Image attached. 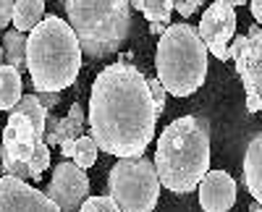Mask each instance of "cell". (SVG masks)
I'll use <instances>...</instances> for the list:
<instances>
[{"mask_svg": "<svg viewBox=\"0 0 262 212\" xmlns=\"http://www.w3.org/2000/svg\"><path fill=\"white\" fill-rule=\"evenodd\" d=\"M27 71L34 92H60L76 81L81 48L63 18L45 16L27 34Z\"/></svg>", "mask_w": 262, "mask_h": 212, "instance_id": "3", "label": "cell"}, {"mask_svg": "<svg viewBox=\"0 0 262 212\" xmlns=\"http://www.w3.org/2000/svg\"><path fill=\"white\" fill-rule=\"evenodd\" d=\"M84 129H86L84 108L79 102H74L66 118H58V115L48 113V118H45V136H42V142H45L48 147H60L66 142H74V139L84 136Z\"/></svg>", "mask_w": 262, "mask_h": 212, "instance_id": "13", "label": "cell"}, {"mask_svg": "<svg viewBox=\"0 0 262 212\" xmlns=\"http://www.w3.org/2000/svg\"><path fill=\"white\" fill-rule=\"evenodd\" d=\"M45 18V0H16L13 3V29L29 34Z\"/></svg>", "mask_w": 262, "mask_h": 212, "instance_id": "16", "label": "cell"}, {"mask_svg": "<svg viewBox=\"0 0 262 212\" xmlns=\"http://www.w3.org/2000/svg\"><path fill=\"white\" fill-rule=\"evenodd\" d=\"M97 144L90 139V136H79L74 142H66L60 144V155L63 157H71L76 168H81V171H86V168H92L97 162Z\"/></svg>", "mask_w": 262, "mask_h": 212, "instance_id": "18", "label": "cell"}, {"mask_svg": "<svg viewBox=\"0 0 262 212\" xmlns=\"http://www.w3.org/2000/svg\"><path fill=\"white\" fill-rule=\"evenodd\" d=\"M147 89H149V97H152V105H155V113L160 115L163 108H165V89H163V84L158 79H147Z\"/></svg>", "mask_w": 262, "mask_h": 212, "instance_id": "22", "label": "cell"}, {"mask_svg": "<svg viewBox=\"0 0 262 212\" xmlns=\"http://www.w3.org/2000/svg\"><path fill=\"white\" fill-rule=\"evenodd\" d=\"M107 197L118 212H152L160 199V181L149 157H121L107 173Z\"/></svg>", "mask_w": 262, "mask_h": 212, "instance_id": "7", "label": "cell"}, {"mask_svg": "<svg viewBox=\"0 0 262 212\" xmlns=\"http://www.w3.org/2000/svg\"><path fill=\"white\" fill-rule=\"evenodd\" d=\"M158 81L173 97H191L207 79V50L189 24H168L155 53Z\"/></svg>", "mask_w": 262, "mask_h": 212, "instance_id": "5", "label": "cell"}, {"mask_svg": "<svg viewBox=\"0 0 262 212\" xmlns=\"http://www.w3.org/2000/svg\"><path fill=\"white\" fill-rule=\"evenodd\" d=\"M76 212H118V207L111 197L105 194V197H86Z\"/></svg>", "mask_w": 262, "mask_h": 212, "instance_id": "21", "label": "cell"}, {"mask_svg": "<svg viewBox=\"0 0 262 212\" xmlns=\"http://www.w3.org/2000/svg\"><path fill=\"white\" fill-rule=\"evenodd\" d=\"M244 183L254 202L262 199V136H254L244 155Z\"/></svg>", "mask_w": 262, "mask_h": 212, "instance_id": "14", "label": "cell"}, {"mask_svg": "<svg viewBox=\"0 0 262 212\" xmlns=\"http://www.w3.org/2000/svg\"><path fill=\"white\" fill-rule=\"evenodd\" d=\"M196 37L202 39L205 50L212 53L217 60H228V45L236 37V11L223 0L212 3L202 13V21L196 27Z\"/></svg>", "mask_w": 262, "mask_h": 212, "instance_id": "9", "label": "cell"}, {"mask_svg": "<svg viewBox=\"0 0 262 212\" xmlns=\"http://www.w3.org/2000/svg\"><path fill=\"white\" fill-rule=\"evenodd\" d=\"M0 157L6 176L37 183L50 168V147L34 134L32 123L24 115L11 113L0 136Z\"/></svg>", "mask_w": 262, "mask_h": 212, "instance_id": "6", "label": "cell"}, {"mask_svg": "<svg viewBox=\"0 0 262 212\" xmlns=\"http://www.w3.org/2000/svg\"><path fill=\"white\" fill-rule=\"evenodd\" d=\"M45 197L50 202H55V207L60 212H76L81 207V202L90 197V178L81 168H76L74 162H58L53 178L48 183Z\"/></svg>", "mask_w": 262, "mask_h": 212, "instance_id": "10", "label": "cell"}, {"mask_svg": "<svg viewBox=\"0 0 262 212\" xmlns=\"http://www.w3.org/2000/svg\"><path fill=\"white\" fill-rule=\"evenodd\" d=\"M11 113L24 115V118L32 123L34 134H37L39 139L45 136V118H48V110L37 102V97H34V95H21V100L13 105V110H11Z\"/></svg>", "mask_w": 262, "mask_h": 212, "instance_id": "20", "label": "cell"}, {"mask_svg": "<svg viewBox=\"0 0 262 212\" xmlns=\"http://www.w3.org/2000/svg\"><path fill=\"white\" fill-rule=\"evenodd\" d=\"M0 173H3V157H0Z\"/></svg>", "mask_w": 262, "mask_h": 212, "instance_id": "29", "label": "cell"}, {"mask_svg": "<svg viewBox=\"0 0 262 212\" xmlns=\"http://www.w3.org/2000/svg\"><path fill=\"white\" fill-rule=\"evenodd\" d=\"M202 3L205 0H176V3H173V11H179L184 18H189V16L196 13V8H200Z\"/></svg>", "mask_w": 262, "mask_h": 212, "instance_id": "23", "label": "cell"}, {"mask_svg": "<svg viewBox=\"0 0 262 212\" xmlns=\"http://www.w3.org/2000/svg\"><path fill=\"white\" fill-rule=\"evenodd\" d=\"M13 18V0H0V29H6Z\"/></svg>", "mask_w": 262, "mask_h": 212, "instance_id": "25", "label": "cell"}, {"mask_svg": "<svg viewBox=\"0 0 262 212\" xmlns=\"http://www.w3.org/2000/svg\"><path fill=\"white\" fill-rule=\"evenodd\" d=\"M128 6H134L137 11L144 13V18L149 21V32L152 34H163L170 24V13L173 6L168 0H128Z\"/></svg>", "mask_w": 262, "mask_h": 212, "instance_id": "15", "label": "cell"}, {"mask_svg": "<svg viewBox=\"0 0 262 212\" xmlns=\"http://www.w3.org/2000/svg\"><path fill=\"white\" fill-rule=\"evenodd\" d=\"M0 212H60L45 192L13 176L0 178Z\"/></svg>", "mask_w": 262, "mask_h": 212, "instance_id": "11", "label": "cell"}, {"mask_svg": "<svg viewBox=\"0 0 262 212\" xmlns=\"http://www.w3.org/2000/svg\"><path fill=\"white\" fill-rule=\"evenodd\" d=\"M24 95V81L21 74L6 63H0V110H13V105Z\"/></svg>", "mask_w": 262, "mask_h": 212, "instance_id": "17", "label": "cell"}, {"mask_svg": "<svg viewBox=\"0 0 262 212\" xmlns=\"http://www.w3.org/2000/svg\"><path fill=\"white\" fill-rule=\"evenodd\" d=\"M196 189L202 212H228L236 204V181L226 171H207Z\"/></svg>", "mask_w": 262, "mask_h": 212, "instance_id": "12", "label": "cell"}, {"mask_svg": "<svg viewBox=\"0 0 262 212\" xmlns=\"http://www.w3.org/2000/svg\"><path fill=\"white\" fill-rule=\"evenodd\" d=\"M228 58L236 63V74L247 89V110H259V89H262V27L252 24L249 34H236L228 45Z\"/></svg>", "mask_w": 262, "mask_h": 212, "instance_id": "8", "label": "cell"}, {"mask_svg": "<svg viewBox=\"0 0 262 212\" xmlns=\"http://www.w3.org/2000/svg\"><path fill=\"white\" fill-rule=\"evenodd\" d=\"M252 3V16H254V24H259L262 18V0H249Z\"/></svg>", "mask_w": 262, "mask_h": 212, "instance_id": "26", "label": "cell"}, {"mask_svg": "<svg viewBox=\"0 0 262 212\" xmlns=\"http://www.w3.org/2000/svg\"><path fill=\"white\" fill-rule=\"evenodd\" d=\"M155 173L173 194H189L210 171V134L205 121L181 115L160 131L155 147Z\"/></svg>", "mask_w": 262, "mask_h": 212, "instance_id": "2", "label": "cell"}, {"mask_svg": "<svg viewBox=\"0 0 262 212\" xmlns=\"http://www.w3.org/2000/svg\"><path fill=\"white\" fill-rule=\"evenodd\" d=\"M249 212H262V209H259V202H254V204H252V209H249Z\"/></svg>", "mask_w": 262, "mask_h": 212, "instance_id": "28", "label": "cell"}, {"mask_svg": "<svg viewBox=\"0 0 262 212\" xmlns=\"http://www.w3.org/2000/svg\"><path fill=\"white\" fill-rule=\"evenodd\" d=\"M32 95L37 97V102H39L48 113H53V108L60 102V92H32Z\"/></svg>", "mask_w": 262, "mask_h": 212, "instance_id": "24", "label": "cell"}, {"mask_svg": "<svg viewBox=\"0 0 262 212\" xmlns=\"http://www.w3.org/2000/svg\"><path fill=\"white\" fill-rule=\"evenodd\" d=\"M0 48H3V60L6 66L16 68L18 74L27 68V34L21 32H6L3 34V42H0Z\"/></svg>", "mask_w": 262, "mask_h": 212, "instance_id": "19", "label": "cell"}, {"mask_svg": "<svg viewBox=\"0 0 262 212\" xmlns=\"http://www.w3.org/2000/svg\"><path fill=\"white\" fill-rule=\"evenodd\" d=\"M168 3H170V6H173V3H176V0H168Z\"/></svg>", "mask_w": 262, "mask_h": 212, "instance_id": "31", "label": "cell"}, {"mask_svg": "<svg viewBox=\"0 0 262 212\" xmlns=\"http://www.w3.org/2000/svg\"><path fill=\"white\" fill-rule=\"evenodd\" d=\"M90 139L113 157H139L155 139L158 113L147 76L128 63H113L97 74L90 92Z\"/></svg>", "mask_w": 262, "mask_h": 212, "instance_id": "1", "label": "cell"}, {"mask_svg": "<svg viewBox=\"0 0 262 212\" xmlns=\"http://www.w3.org/2000/svg\"><path fill=\"white\" fill-rule=\"evenodd\" d=\"M0 63H3V48H0Z\"/></svg>", "mask_w": 262, "mask_h": 212, "instance_id": "30", "label": "cell"}, {"mask_svg": "<svg viewBox=\"0 0 262 212\" xmlns=\"http://www.w3.org/2000/svg\"><path fill=\"white\" fill-rule=\"evenodd\" d=\"M63 8L81 55L102 60L126 45L131 32L128 0H63Z\"/></svg>", "mask_w": 262, "mask_h": 212, "instance_id": "4", "label": "cell"}, {"mask_svg": "<svg viewBox=\"0 0 262 212\" xmlns=\"http://www.w3.org/2000/svg\"><path fill=\"white\" fill-rule=\"evenodd\" d=\"M223 3H228V6L233 8V6H244V3H247V0H223Z\"/></svg>", "mask_w": 262, "mask_h": 212, "instance_id": "27", "label": "cell"}]
</instances>
